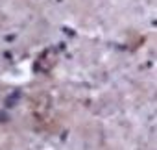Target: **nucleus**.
<instances>
[{
    "label": "nucleus",
    "mask_w": 157,
    "mask_h": 150,
    "mask_svg": "<svg viewBox=\"0 0 157 150\" xmlns=\"http://www.w3.org/2000/svg\"><path fill=\"white\" fill-rule=\"evenodd\" d=\"M10 117H8V113L6 111H2V109H0V122H6Z\"/></svg>",
    "instance_id": "nucleus-2"
},
{
    "label": "nucleus",
    "mask_w": 157,
    "mask_h": 150,
    "mask_svg": "<svg viewBox=\"0 0 157 150\" xmlns=\"http://www.w3.org/2000/svg\"><path fill=\"white\" fill-rule=\"evenodd\" d=\"M19 97H21V93H19V91H15V93L8 98V106H10V108H13V106H15V102L19 100Z\"/></svg>",
    "instance_id": "nucleus-1"
}]
</instances>
